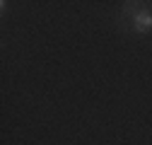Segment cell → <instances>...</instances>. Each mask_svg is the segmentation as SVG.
<instances>
[{
	"mask_svg": "<svg viewBox=\"0 0 152 145\" xmlns=\"http://www.w3.org/2000/svg\"><path fill=\"white\" fill-rule=\"evenodd\" d=\"M133 27H135L138 31H150L152 29V15L147 10L135 12V17H133Z\"/></svg>",
	"mask_w": 152,
	"mask_h": 145,
	"instance_id": "cell-1",
	"label": "cell"
}]
</instances>
